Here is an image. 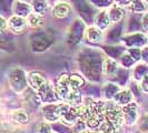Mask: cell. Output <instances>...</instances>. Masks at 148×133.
Masks as SVG:
<instances>
[{
	"instance_id": "obj_19",
	"label": "cell",
	"mask_w": 148,
	"mask_h": 133,
	"mask_svg": "<svg viewBox=\"0 0 148 133\" xmlns=\"http://www.w3.org/2000/svg\"><path fill=\"white\" fill-rule=\"evenodd\" d=\"M108 14L110 17V21L114 22V23H117L124 18V10L118 6H116V5L109 9Z\"/></svg>"
},
{
	"instance_id": "obj_4",
	"label": "cell",
	"mask_w": 148,
	"mask_h": 133,
	"mask_svg": "<svg viewBox=\"0 0 148 133\" xmlns=\"http://www.w3.org/2000/svg\"><path fill=\"white\" fill-rule=\"evenodd\" d=\"M67 103H48L42 108L44 117L48 121L53 122L56 120L61 118L62 112L65 111Z\"/></svg>"
},
{
	"instance_id": "obj_34",
	"label": "cell",
	"mask_w": 148,
	"mask_h": 133,
	"mask_svg": "<svg viewBox=\"0 0 148 133\" xmlns=\"http://www.w3.org/2000/svg\"><path fill=\"white\" fill-rule=\"evenodd\" d=\"M80 133H92V131H90V130H87V129H86V130H84V131Z\"/></svg>"
},
{
	"instance_id": "obj_30",
	"label": "cell",
	"mask_w": 148,
	"mask_h": 133,
	"mask_svg": "<svg viewBox=\"0 0 148 133\" xmlns=\"http://www.w3.org/2000/svg\"><path fill=\"white\" fill-rule=\"evenodd\" d=\"M140 89H141V91H144L145 93H148V75L145 77V78L141 80Z\"/></svg>"
},
{
	"instance_id": "obj_35",
	"label": "cell",
	"mask_w": 148,
	"mask_h": 133,
	"mask_svg": "<svg viewBox=\"0 0 148 133\" xmlns=\"http://www.w3.org/2000/svg\"><path fill=\"white\" fill-rule=\"evenodd\" d=\"M145 1H146V3H147V5H148V0H145Z\"/></svg>"
},
{
	"instance_id": "obj_27",
	"label": "cell",
	"mask_w": 148,
	"mask_h": 133,
	"mask_svg": "<svg viewBox=\"0 0 148 133\" xmlns=\"http://www.w3.org/2000/svg\"><path fill=\"white\" fill-rule=\"evenodd\" d=\"M128 53H129L136 61L141 58V51L138 49V48H130V49L128 50Z\"/></svg>"
},
{
	"instance_id": "obj_14",
	"label": "cell",
	"mask_w": 148,
	"mask_h": 133,
	"mask_svg": "<svg viewBox=\"0 0 148 133\" xmlns=\"http://www.w3.org/2000/svg\"><path fill=\"white\" fill-rule=\"evenodd\" d=\"M70 10L71 9H70V6L68 3H66V2H59L52 9V15H53V17H56L58 19H64V18H66V17L69 16Z\"/></svg>"
},
{
	"instance_id": "obj_16",
	"label": "cell",
	"mask_w": 148,
	"mask_h": 133,
	"mask_svg": "<svg viewBox=\"0 0 148 133\" xmlns=\"http://www.w3.org/2000/svg\"><path fill=\"white\" fill-rule=\"evenodd\" d=\"M31 10L32 7L29 6L28 3L26 2H22V1H17L14 6V12L16 16H20V17H28L31 14Z\"/></svg>"
},
{
	"instance_id": "obj_6",
	"label": "cell",
	"mask_w": 148,
	"mask_h": 133,
	"mask_svg": "<svg viewBox=\"0 0 148 133\" xmlns=\"http://www.w3.org/2000/svg\"><path fill=\"white\" fill-rule=\"evenodd\" d=\"M27 79H28V84L36 91H39L46 84V78H45L44 73H41L39 71L29 72L27 75Z\"/></svg>"
},
{
	"instance_id": "obj_12",
	"label": "cell",
	"mask_w": 148,
	"mask_h": 133,
	"mask_svg": "<svg viewBox=\"0 0 148 133\" xmlns=\"http://www.w3.org/2000/svg\"><path fill=\"white\" fill-rule=\"evenodd\" d=\"M85 37L91 43H99L103 41L104 33H103V30H100L95 26V27H89L88 29L86 30Z\"/></svg>"
},
{
	"instance_id": "obj_8",
	"label": "cell",
	"mask_w": 148,
	"mask_h": 133,
	"mask_svg": "<svg viewBox=\"0 0 148 133\" xmlns=\"http://www.w3.org/2000/svg\"><path fill=\"white\" fill-rule=\"evenodd\" d=\"M8 28L11 30L12 32L15 33H20L23 30L27 28V24H28V21L23 18V17H20V16H12L9 21H8Z\"/></svg>"
},
{
	"instance_id": "obj_5",
	"label": "cell",
	"mask_w": 148,
	"mask_h": 133,
	"mask_svg": "<svg viewBox=\"0 0 148 133\" xmlns=\"http://www.w3.org/2000/svg\"><path fill=\"white\" fill-rule=\"evenodd\" d=\"M38 92H39L38 94L40 96L41 101H44L46 103H53L59 98L58 93H57V90H56V87H53L51 83L46 82V84Z\"/></svg>"
},
{
	"instance_id": "obj_18",
	"label": "cell",
	"mask_w": 148,
	"mask_h": 133,
	"mask_svg": "<svg viewBox=\"0 0 148 133\" xmlns=\"http://www.w3.org/2000/svg\"><path fill=\"white\" fill-rule=\"evenodd\" d=\"M12 119L19 124H27L30 121L29 113L26 110H17L12 113Z\"/></svg>"
},
{
	"instance_id": "obj_10",
	"label": "cell",
	"mask_w": 148,
	"mask_h": 133,
	"mask_svg": "<svg viewBox=\"0 0 148 133\" xmlns=\"http://www.w3.org/2000/svg\"><path fill=\"white\" fill-rule=\"evenodd\" d=\"M118 63L112 58H106L103 62V72L107 78H114L118 73Z\"/></svg>"
},
{
	"instance_id": "obj_11",
	"label": "cell",
	"mask_w": 148,
	"mask_h": 133,
	"mask_svg": "<svg viewBox=\"0 0 148 133\" xmlns=\"http://www.w3.org/2000/svg\"><path fill=\"white\" fill-rule=\"evenodd\" d=\"M79 118V114H78V111L76 108H71L69 104H67L66 109L62 112V115H61V121L65 122L66 124H73L74 126L75 123L78 121L77 119Z\"/></svg>"
},
{
	"instance_id": "obj_2",
	"label": "cell",
	"mask_w": 148,
	"mask_h": 133,
	"mask_svg": "<svg viewBox=\"0 0 148 133\" xmlns=\"http://www.w3.org/2000/svg\"><path fill=\"white\" fill-rule=\"evenodd\" d=\"M9 82H10V87L11 89L20 93L22 91H25L27 89L28 86V79L27 75L25 74V72L21 69H14L10 74H9Z\"/></svg>"
},
{
	"instance_id": "obj_23",
	"label": "cell",
	"mask_w": 148,
	"mask_h": 133,
	"mask_svg": "<svg viewBox=\"0 0 148 133\" xmlns=\"http://www.w3.org/2000/svg\"><path fill=\"white\" fill-rule=\"evenodd\" d=\"M130 9L135 14H140L147 9V5L145 0H134L130 3Z\"/></svg>"
},
{
	"instance_id": "obj_15",
	"label": "cell",
	"mask_w": 148,
	"mask_h": 133,
	"mask_svg": "<svg viewBox=\"0 0 148 133\" xmlns=\"http://www.w3.org/2000/svg\"><path fill=\"white\" fill-rule=\"evenodd\" d=\"M114 100L119 105H127V104L133 102L134 96L129 90H120L118 92V94L115 96Z\"/></svg>"
},
{
	"instance_id": "obj_22",
	"label": "cell",
	"mask_w": 148,
	"mask_h": 133,
	"mask_svg": "<svg viewBox=\"0 0 148 133\" xmlns=\"http://www.w3.org/2000/svg\"><path fill=\"white\" fill-rule=\"evenodd\" d=\"M148 75V66L147 63H144V64H138V66L135 68L134 70V78L137 80V81H141L145 77Z\"/></svg>"
},
{
	"instance_id": "obj_25",
	"label": "cell",
	"mask_w": 148,
	"mask_h": 133,
	"mask_svg": "<svg viewBox=\"0 0 148 133\" xmlns=\"http://www.w3.org/2000/svg\"><path fill=\"white\" fill-rule=\"evenodd\" d=\"M120 62H121V66H125V68H129V66H132L136 62V60L134 59L133 57L127 52L125 54H123L121 56V60H120Z\"/></svg>"
},
{
	"instance_id": "obj_9",
	"label": "cell",
	"mask_w": 148,
	"mask_h": 133,
	"mask_svg": "<svg viewBox=\"0 0 148 133\" xmlns=\"http://www.w3.org/2000/svg\"><path fill=\"white\" fill-rule=\"evenodd\" d=\"M123 41L128 47L137 48V47H144L147 43V38L145 37L143 33H133V35L126 36Z\"/></svg>"
},
{
	"instance_id": "obj_24",
	"label": "cell",
	"mask_w": 148,
	"mask_h": 133,
	"mask_svg": "<svg viewBox=\"0 0 148 133\" xmlns=\"http://www.w3.org/2000/svg\"><path fill=\"white\" fill-rule=\"evenodd\" d=\"M42 17L38 14H30L28 16V24L32 28H38L40 26H42Z\"/></svg>"
},
{
	"instance_id": "obj_26",
	"label": "cell",
	"mask_w": 148,
	"mask_h": 133,
	"mask_svg": "<svg viewBox=\"0 0 148 133\" xmlns=\"http://www.w3.org/2000/svg\"><path fill=\"white\" fill-rule=\"evenodd\" d=\"M36 133H50V126L46 122H40L36 128Z\"/></svg>"
},
{
	"instance_id": "obj_29",
	"label": "cell",
	"mask_w": 148,
	"mask_h": 133,
	"mask_svg": "<svg viewBox=\"0 0 148 133\" xmlns=\"http://www.w3.org/2000/svg\"><path fill=\"white\" fill-rule=\"evenodd\" d=\"M90 2H92L94 5H96L98 7H105V6H109L110 0H89Z\"/></svg>"
},
{
	"instance_id": "obj_20",
	"label": "cell",
	"mask_w": 148,
	"mask_h": 133,
	"mask_svg": "<svg viewBox=\"0 0 148 133\" xmlns=\"http://www.w3.org/2000/svg\"><path fill=\"white\" fill-rule=\"evenodd\" d=\"M103 91H104L105 96L110 100V99H115V96L118 94L120 89H119L118 86H116V84H114V83H106L104 86Z\"/></svg>"
},
{
	"instance_id": "obj_1",
	"label": "cell",
	"mask_w": 148,
	"mask_h": 133,
	"mask_svg": "<svg viewBox=\"0 0 148 133\" xmlns=\"http://www.w3.org/2000/svg\"><path fill=\"white\" fill-rule=\"evenodd\" d=\"M116 102H108L105 105V114L107 120L112 123L116 128H119L125 122V117L123 113V109L118 107Z\"/></svg>"
},
{
	"instance_id": "obj_31",
	"label": "cell",
	"mask_w": 148,
	"mask_h": 133,
	"mask_svg": "<svg viewBox=\"0 0 148 133\" xmlns=\"http://www.w3.org/2000/svg\"><path fill=\"white\" fill-rule=\"evenodd\" d=\"M141 59L148 64V47H144L141 50Z\"/></svg>"
},
{
	"instance_id": "obj_17",
	"label": "cell",
	"mask_w": 148,
	"mask_h": 133,
	"mask_svg": "<svg viewBox=\"0 0 148 133\" xmlns=\"http://www.w3.org/2000/svg\"><path fill=\"white\" fill-rule=\"evenodd\" d=\"M65 101L70 107H79L82 104V94L78 90H70L67 94Z\"/></svg>"
},
{
	"instance_id": "obj_7",
	"label": "cell",
	"mask_w": 148,
	"mask_h": 133,
	"mask_svg": "<svg viewBox=\"0 0 148 133\" xmlns=\"http://www.w3.org/2000/svg\"><path fill=\"white\" fill-rule=\"evenodd\" d=\"M123 113L125 117V122L127 124H134L138 119V108L135 102L123 107Z\"/></svg>"
},
{
	"instance_id": "obj_21",
	"label": "cell",
	"mask_w": 148,
	"mask_h": 133,
	"mask_svg": "<svg viewBox=\"0 0 148 133\" xmlns=\"http://www.w3.org/2000/svg\"><path fill=\"white\" fill-rule=\"evenodd\" d=\"M31 7H32V10L35 11V14L42 16L48 9V3L46 0H32Z\"/></svg>"
},
{
	"instance_id": "obj_36",
	"label": "cell",
	"mask_w": 148,
	"mask_h": 133,
	"mask_svg": "<svg viewBox=\"0 0 148 133\" xmlns=\"http://www.w3.org/2000/svg\"><path fill=\"white\" fill-rule=\"evenodd\" d=\"M92 133H97V132H92ZM98 133H99V132H98Z\"/></svg>"
},
{
	"instance_id": "obj_28",
	"label": "cell",
	"mask_w": 148,
	"mask_h": 133,
	"mask_svg": "<svg viewBox=\"0 0 148 133\" xmlns=\"http://www.w3.org/2000/svg\"><path fill=\"white\" fill-rule=\"evenodd\" d=\"M139 129H140V131H143V132H147L148 131V115L145 117V118L140 121V123H139Z\"/></svg>"
},
{
	"instance_id": "obj_3",
	"label": "cell",
	"mask_w": 148,
	"mask_h": 133,
	"mask_svg": "<svg viewBox=\"0 0 148 133\" xmlns=\"http://www.w3.org/2000/svg\"><path fill=\"white\" fill-rule=\"evenodd\" d=\"M57 84H66L70 90H79L84 87L85 80L79 74L61 73L57 79Z\"/></svg>"
},
{
	"instance_id": "obj_32",
	"label": "cell",
	"mask_w": 148,
	"mask_h": 133,
	"mask_svg": "<svg viewBox=\"0 0 148 133\" xmlns=\"http://www.w3.org/2000/svg\"><path fill=\"white\" fill-rule=\"evenodd\" d=\"M141 27L148 31V12H146L141 19Z\"/></svg>"
},
{
	"instance_id": "obj_13",
	"label": "cell",
	"mask_w": 148,
	"mask_h": 133,
	"mask_svg": "<svg viewBox=\"0 0 148 133\" xmlns=\"http://www.w3.org/2000/svg\"><path fill=\"white\" fill-rule=\"evenodd\" d=\"M110 17H109V14L106 11V10H103L100 11L98 15L96 16L95 18V26L97 28H99L100 30H105L107 29L110 24Z\"/></svg>"
},
{
	"instance_id": "obj_33",
	"label": "cell",
	"mask_w": 148,
	"mask_h": 133,
	"mask_svg": "<svg viewBox=\"0 0 148 133\" xmlns=\"http://www.w3.org/2000/svg\"><path fill=\"white\" fill-rule=\"evenodd\" d=\"M0 21H1V32H5V30H6V28H7V26H9V24H8V22L6 21V19H5L3 17H1Z\"/></svg>"
}]
</instances>
